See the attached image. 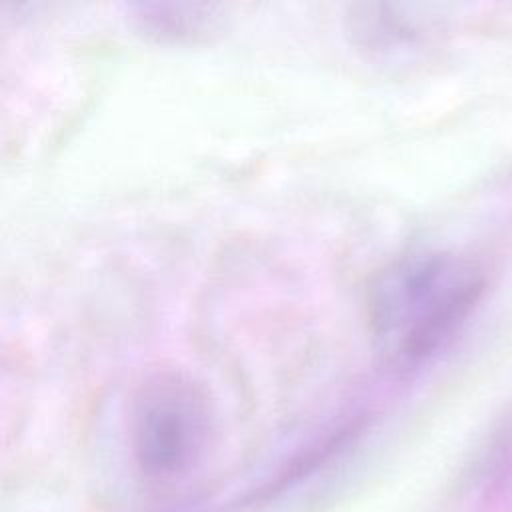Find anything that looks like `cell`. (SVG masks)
<instances>
[{
    "label": "cell",
    "instance_id": "cell-2",
    "mask_svg": "<svg viewBox=\"0 0 512 512\" xmlns=\"http://www.w3.org/2000/svg\"><path fill=\"white\" fill-rule=\"evenodd\" d=\"M212 402L188 372L160 370L136 390L130 410V446L138 468L152 478L188 470L212 432Z\"/></svg>",
    "mask_w": 512,
    "mask_h": 512
},
{
    "label": "cell",
    "instance_id": "cell-3",
    "mask_svg": "<svg viewBox=\"0 0 512 512\" xmlns=\"http://www.w3.org/2000/svg\"><path fill=\"white\" fill-rule=\"evenodd\" d=\"M132 26L162 44H190L208 38L218 26L216 6L140 2L130 6Z\"/></svg>",
    "mask_w": 512,
    "mask_h": 512
},
{
    "label": "cell",
    "instance_id": "cell-1",
    "mask_svg": "<svg viewBox=\"0 0 512 512\" xmlns=\"http://www.w3.org/2000/svg\"><path fill=\"white\" fill-rule=\"evenodd\" d=\"M484 292L480 268L454 252L422 250L388 262L366 292V330L380 366L410 376L438 358Z\"/></svg>",
    "mask_w": 512,
    "mask_h": 512
}]
</instances>
